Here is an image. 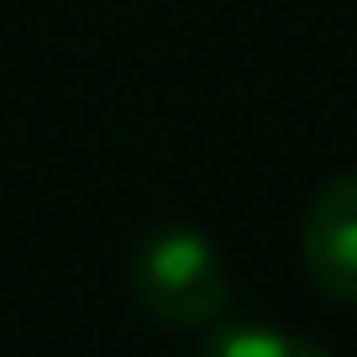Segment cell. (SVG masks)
Wrapping results in <instances>:
<instances>
[{"label": "cell", "instance_id": "cell-3", "mask_svg": "<svg viewBox=\"0 0 357 357\" xmlns=\"http://www.w3.org/2000/svg\"><path fill=\"white\" fill-rule=\"evenodd\" d=\"M200 357H331V352L310 336L268 331V326H231V331H215L200 347Z\"/></svg>", "mask_w": 357, "mask_h": 357}, {"label": "cell", "instance_id": "cell-1", "mask_svg": "<svg viewBox=\"0 0 357 357\" xmlns=\"http://www.w3.org/2000/svg\"><path fill=\"white\" fill-rule=\"evenodd\" d=\"M132 294L163 326L178 331L215 326L231 300L226 257L195 226H147L132 247Z\"/></svg>", "mask_w": 357, "mask_h": 357}, {"label": "cell", "instance_id": "cell-2", "mask_svg": "<svg viewBox=\"0 0 357 357\" xmlns=\"http://www.w3.org/2000/svg\"><path fill=\"white\" fill-rule=\"evenodd\" d=\"M300 252L321 294L357 305V168L336 174L305 211Z\"/></svg>", "mask_w": 357, "mask_h": 357}]
</instances>
